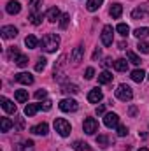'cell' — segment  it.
I'll return each instance as SVG.
<instances>
[{"mask_svg": "<svg viewBox=\"0 0 149 151\" xmlns=\"http://www.w3.org/2000/svg\"><path fill=\"white\" fill-rule=\"evenodd\" d=\"M40 44H42V49L46 53H54L60 47V35L58 34H47L42 37Z\"/></svg>", "mask_w": 149, "mask_h": 151, "instance_id": "1", "label": "cell"}, {"mask_svg": "<svg viewBox=\"0 0 149 151\" xmlns=\"http://www.w3.org/2000/svg\"><path fill=\"white\" fill-rule=\"evenodd\" d=\"M54 130H56L62 137H67V135H70L72 127H70V123H69L65 118H56V119H54Z\"/></svg>", "mask_w": 149, "mask_h": 151, "instance_id": "2", "label": "cell"}, {"mask_svg": "<svg viewBox=\"0 0 149 151\" xmlns=\"http://www.w3.org/2000/svg\"><path fill=\"white\" fill-rule=\"evenodd\" d=\"M116 97L121 100V102H130L133 99V91L128 84H119L117 90H116Z\"/></svg>", "mask_w": 149, "mask_h": 151, "instance_id": "3", "label": "cell"}, {"mask_svg": "<svg viewBox=\"0 0 149 151\" xmlns=\"http://www.w3.org/2000/svg\"><path fill=\"white\" fill-rule=\"evenodd\" d=\"M58 106H60V109H62L63 113H75V111L79 109V104L75 102L74 99H63Z\"/></svg>", "mask_w": 149, "mask_h": 151, "instance_id": "4", "label": "cell"}, {"mask_svg": "<svg viewBox=\"0 0 149 151\" xmlns=\"http://www.w3.org/2000/svg\"><path fill=\"white\" fill-rule=\"evenodd\" d=\"M82 130L88 134V135H93L95 132H98V121L95 118H86L84 123H82Z\"/></svg>", "mask_w": 149, "mask_h": 151, "instance_id": "5", "label": "cell"}, {"mask_svg": "<svg viewBox=\"0 0 149 151\" xmlns=\"http://www.w3.org/2000/svg\"><path fill=\"white\" fill-rule=\"evenodd\" d=\"M112 40H114V28L111 25H105L104 30H102V44L104 46H112Z\"/></svg>", "mask_w": 149, "mask_h": 151, "instance_id": "6", "label": "cell"}, {"mask_svg": "<svg viewBox=\"0 0 149 151\" xmlns=\"http://www.w3.org/2000/svg\"><path fill=\"white\" fill-rule=\"evenodd\" d=\"M146 16H149V4H142V5H139L132 11L133 19H144Z\"/></svg>", "mask_w": 149, "mask_h": 151, "instance_id": "7", "label": "cell"}, {"mask_svg": "<svg viewBox=\"0 0 149 151\" xmlns=\"http://www.w3.org/2000/svg\"><path fill=\"white\" fill-rule=\"evenodd\" d=\"M104 123H105L107 128H114V127L119 125V116L116 113H107L104 116Z\"/></svg>", "mask_w": 149, "mask_h": 151, "instance_id": "8", "label": "cell"}, {"mask_svg": "<svg viewBox=\"0 0 149 151\" xmlns=\"http://www.w3.org/2000/svg\"><path fill=\"white\" fill-rule=\"evenodd\" d=\"M102 99H104V93H102V90H98V88H93V90L88 93V102H91V104H98Z\"/></svg>", "mask_w": 149, "mask_h": 151, "instance_id": "9", "label": "cell"}, {"mask_svg": "<svg viewBox=\"0 0 149 151\" xmlns=\"http://www.w3.org/2000/svg\"><path fill=\"white\" fill-rule=\"evenodd\" d=\"M0 34H2V37H4V39H14L16 35H18V28H16V27L7 25V27H2Z\"/></svg>", "mask_w": 149, "mask_h": 151, "instance_id": "10", "label": "cell"}, {"mask_svg": "<svg viewBox=\"0 0 149 151\" xmlns=\"http://www.w3.org/2000/svg\"><path fill=\"white\" fill-rule=\"evenodd\" d=\"M14 79L18 83H21V84H32L34 83V76L28 74V72H19V74L14 76Z\"/></svg>", "mask_w": 149, "mask_h": 151, "instance_id": "11", "label": "cell"}, {"mask_svg": "<svg viewBox=\"0 0 149 151\" xmlns=\"http://www.w3.org/2000/svg\"><path fill=\"white\" fill-rule=\"evenodd\" d=\"M5 11H7L9 14H18V12L21 11V4H19L18 0H11V2H7V5H5Z\"/></svg>", "mask_w": 149, "mask_h": 151, "instance_id": "12", "label": "cell"}, {"mask_svg": "<svg viewBox=\"0 0 149 151\" xmlns=\"http://www.w3.org/2000/svg\"><path fill=\"white\" fill-rule=\"evenodd\" d=\"M30 132H32V134H35V135H46V134L49 132V127H47V123H40V125L32 127V128H30Z\"/></svg>", "mask_w": 149, "mask_h": 151, "instance_id": "13", "label": "cell"}, {"mask_svg": "<svg viewBox=\"0 0 149 151\" xmlns=\"http://www.w3.org/2000/svg\"><path fill=\"white\" fill-rule=\"evenodd\" d=\"M46 16H47V19H49L51 23H56V21L62 18V14H60V9H58V7H51V9L47 11V14H46Z\"/></svg>", "mask_w": 149, "mask_h": 151, "instance_id": "14", "label": "cell"}, {"mask_svg": "<svg viewBox=\"0 0 149 151\" xmlns=\"http://www.w3.org/2000/svg\"><path fill=\"white\" fill-rule=\"evenodd\" d=\"M0 102H2V107H4L5 113H16V104H14V102H11V100L5 99V97H2Z\"/></svg>", "mask_w": 149, "mask_h": 151, "instance_id": "15", "label": "cell"}, {"mask_svg": "<svg viewBox=\"0 0 149 151\" xmlns=\"http://www.w3.org/2000/svg\"><path fill=\"white\" fill-rule=\"evenodd\" d=\"M109 14H111L114 19H117V18L123 14V5H121V4H112L111 9H109Z\"/></svg>", "mask_w": 149, "mask_h": 151, "instance_id": "16", "label": "cell"}, {"mask_svg": "<svg viewBox=\"0 0 149 151\" xmlns=\"http://www.w3.org/2000/svg\"><path fill=\"white\" fill-rule=\"evenodd\" d=\"M70 56H72V62H75V63H77V62H81V60H82V56H84V47H82V46L74 47V51H72V55H70Z\"/></svg>", "mask_w": 149, "mask_h": 151, "instance_id": "17", "label": "cell"}, {"mask_svg": "<svg viewBox=\"0 0 149 151\" xmlns=\"http://www.w3.org/2000/svg\"><path fill=\"white\" fill-rule=\"evenodd\" d=\"M102 2H104V0H88V2H86V9H88L90 12H95V11L100 9Z\"/></svg>", "mask_w": 149, "mask_h": 151, "instance_id": "18", "label": "cell"}, {"mask_svg": "<svg viewBox=\"0 0 149 151\" xmlns=\"http://www.w3.org/2000/svg\"><path fill=\"white\" fill-rule=\"evenodd\" d=\"M114 69H116L117 72H125V70L128 69V62H126L125 58H119V60L114 62Z\"/></svg>", "mask_w": 149, "mask_h": 151, "instance_id": "19", "label": "cell"}, {"mask_svg": "<svg viewBox=\"0 0 149 151\" xmlns=\"http://www.w3.org/2000/svg\"><path fill=\"white\" fill-rule=\"evenodd\" d=\"M12 127H14V121H11L9 118H2L0 119V130L2 132H9Z\"/></svg>", "mask_w": 149, "mask_h": 151, "instance_id": "20", "label": "cell"}, {"mask_svg": "<svg viewBox=\"0 0 149 151\" xmlns=\"http://www.w3.org/2000/svg\"><path fill=\"white\" fill-rule=\"evenodd\" d=\"M72 148L75 151H91V146L88 142H84V141H75L74 144H72Z\"/></svg>", "mask_w": 149, "mask_h": 151, "instance_id": "21", "label": "cell"}, {"mask_svg": "<svg viewBox=\"0 0 149 151\" xmlns=\"http://www.w3.org/2000/svg\"><path fill=\"white\" fill-rule=\"evenodd\" d=\"M111 81H112V74L109 70H104V72L98 74V83H100V84H107V83H111Z\"/></svg>", "mask_w": 149, "mask_h": 151, "instance_id": "22", "label": "cell"}, {"mask_svg": "<svg viewBox=\"0 0 149 151\" xmlns=\"http://www.w3.org/2000/svg\"><path fill=\"white\" fill-rule=\"evenodd\" d=\"M130 77H132V81H135V83H140V81L146 77V72H144L142 69H135V70L132 72V76H130Z\"/></svg>", "mask_w": 149, "mask_h": 151, "instance_id": "23", "label": "cell"}, {"mask_svg": "<svg viewBox=\"0 0 149 151\" xmlns=\"http://www.w3.org/2000/svg\"><path fill=\"white\" fill-rule=\"evenodd\" d=\"M14 97H16V100L18 102H27L28 100V91L27 90H16V93H14Z\"/></svg>", "mask_w": 149, "mask_h": 151, "instance_id": "24", "label": "cell"}, {"mask_svg": "<svg viewBox=\"0 0 149 151\" xmlns=\"http://www.w3.org/2000/svg\"><path fill=\"white\" fill-rule=\"evenodd\" d=\"M133 35H135V37L140 40V39H144V37H148V35H149V28H148V27H142V28H135V30H133Z\"/></svg>", "mask_w": 149, "mask_h": 151, "instance_id": "25", "label": "cell"}, {"mask_svg": "<svg viewBox=\"0 0 149 151\" xmlns=\"http://www.w3.org/2000/svg\"><path fill=\"white\" fill-rule=\"evenodd\" d=\"M25 44H27L28 49H35V47L39 46V40H37L35 35H28V37L25 39Z\"/></svg>", "mask_w": 149, "mask_h": 151, "instance_id": "26", "label": "cell"}, {"mask_svg": "<svg viewBox=\"0 0 149 151\" xmlns=\"http://www.w3.org/2000/svg\"><path fill=\"white\" fill-rule=\"evenodd\" d=\"M62 91L67 93V95H75V93H79V88H77L75 84H63Z\"/></svg>", "mask_w": 149, "mask_h": 151, "instance_id": "27", "label": "cell"}, {"mask_svg": "<svg viewBox=\"0 0 149 151\" xmlns=\"http://www.w3.org/2000/svg\"><path fill=\"white\" fill-rule=\"evenodd\" d=\"M39 109H40V104H28V106L25 107V114H27V116H34Z\"/></svg>", "mask_w": 149, "mask_h": 151, "instance_id": "28", "label": "cell"}, {"mask_svg": "<svg viewBox=\"0 0 149 151\" xmlns=\"http://www.w3.org/2000/svg\"><path fill=\"white\" fill-rule=\"evenodd\" d=\"M116 30H117L119 35H123V37H126V35L130 34V27H128L126 23H119V25L116 27Z\"/></svg>", "mask_w": 149, "mask_h": 151, "instance_id": "29", "label": "cell"}, {"mask_svg": "<svg viewBox=\"0 0 149 151\" xmlns=\"http://www.w3.org/2000/svg\"><path fill=\"white\" fill-rule=\"evenodd\" d=\"M40 21H42V12H32V14H30V23H32V25L39 27Z\"/></svg>", "mask_w": 149, "mask_h": 151, "instance_id": "30", "label": "cell"}, {"mask_svg": "<svg viewBox=\"0 0 149 151\" xmlns=\"http://www.w3.org/2000/svg\"><path fill=\"white\" fill-rule=\"evenodd\" d=\"M46 65H47V60H46L44 56H40L37 60V63H35V70H37V72H42V70L46 69Z\"/></svg>", "mask_w": 149, "mask_h": 151, "instance_id": "31", "label": "cell"}, {"mask_svg": "<svg viewBox=\"0 0 149 151\" xmlns=\"http://www.w3.org/2000/svg\"><path fill=\"white\" fill-rule=\"evenodd\" d=\"M126 56H128V60H130L133 65H140V62H142V60H140V58H139L133 51H128V53H126Z\"/></svg>", "mask_w": 149, "mask_h": 151, "instance_id": "32", "label": "cell"}, {"mask_svg": "<svg viewBox=\"0 0 149 151\" xmlns=\"http://www.w3.org/2000/svg\"><path fill=\"white\" fill-rule=\"evenodd\" d=\"M97 144L102 146V148H107V146H109V137H107V135H98V137H97Z\"/></svg>", "mask_w": 149, "mask_h": 151, "instance_id": "33", "label": "cell"}, {"mask_svg": "<svg viewBox=\"0 0 149 151\" xmlns=\"http://www.w3.org/2000/svg\"><path fill=\"white\" fill-rule=\"evenodd\" d=\"M137 49H139L140 53H144V55H149V42L140 40V42H139V46H137Z\"/></svg>", "mask_w": 149, "mask_h": 151, "instance_id": "34", "label": "cell"}, {"mask_svg": "<svg viewBox=\"0 0 149 151\" xmlns=\"http://www.w3.org/2000/svg\"><path fill=\"white\" fill-rule=\"evenodd\" d=\"M60 19H62V21H60V28H62V30H65V28L69 27V21H70V14H63Z\"/></svg>", "mask_w": 149, "mask_h": 151, "instance_id": "35", "label": "cell"}, {"mask_svg": "<svg viewBox=\"0 0 149 151\" xmlns=\"http://www.w3.org/2000/svg\"><path fill=\"white\" fill-rule=\"evenodd\" d=\"M7 56H9L11 60H14V62H16V58L19 56V49H18V47H14V46H12V47H9V53H7Z\"/></svg>", "mask_w": 149, "mask_h": 151, "instance_id": "36", "label": "cell"}, {"mask_svg": "<svg viewBox=\"0 0 149 151\" xmlns=\"http://www.w3.org/2000/svg\"><path fill=\"white\" fill-rule=\"evenodd\" d=\"M16 65H18V67H27V65H28V58H27L25 55H19V56L16 58Z\"/></svg>", "mask_w": 149, "mask_h": 151, "instance_id": "37", "label": "cell"}, {"mask_svg": "<svg viewBox=\"0 0 149 151\" xmlns=\"http://www.w3.org/2000/svg\"><path fill=\"white\" fill-rule=\"evenodd\" d=\"M21 151H34V141H25L21 146H19Z\"/></svg>", "mask_w": 149, "mask_h": 151, "instance_id": "38", "label": "cell"}, {"mask_svg": "<svg viewBox=\"0 0 149 151\" xmlns=\"http://www.w3.org/2000/svg\"><path fill=\"white\" fill-rule=\"evenodd\" d=\"M39 7H40V0H30V11L32 12H39Z\"/></svg>", "mask_w": 149, "mask_h": 151, "instance_id": "39", "label": "cell"}, {"mask_svg": "<svg viewBox=\"0 0 149 151\" xmlns=\"http://www.w3.org/2000/svg\"><path fill=\"white\" fill-rule=\"evenodd\" d=\"M126 134H128V128H126L125 125H117V135H119V137H125Z\"/></svg>", "mask_w": 149, "mask_h": 151, "instance_id": "40", "label": "cell"}, {"mask_svg": "<svg viewBox=\"0 0 149 151\" xmlns=\"http://www.w3.org/2000/svg\"><path fill=\"white\" fill-rule=\"evenodd\" d=\"M47 97V90H37L35 91V99L37 100H42V99H46Z\"/></svg>", "mask_w": 149, "mask_h": 151, "instance_id": "41", "label": "cell"}, {"mask_svg": "<svg viewBox=\"0 0 149 151\" xmlns=\"http://www.w3.org/2000/svg\"><path fill=\"white\" fill-rule=\"evenodd\" d=\"M51 107H53V102H51V100H44V102L40 104V109H44V111H49Z\"/></svg>", "mask_w": 149, "mask_h": 151, "instance_id": "42", "label": "cell"}, {"mask_svg": "<svg viewBox=\"0 0 149 151\" xmlns=\"http://www.w3.org/2000/svg\"><path fill=\"white\" fill-rule=\"evenodd\" d=\"M84 77H86V79H93V77H95V69H93V67H88Z\"/></svg>", "mask_w": 149, "mask_h": 151, "instance_id": "43", "label": "cell"}, {"mask_svg": "<svg viewBox=\"0 0 149 151\" xmlns=\"http://www.w3.org/2000/svg\"><path fill=\"white\" fill-rule=\"evenodd\" d=\"M25 128V121L23 118H16V130H23Z\"/></svg>", "mask_w": 149, "mask_h": 151, "instance_id": "44", "label": "cell"}, {"mask_svg": "<svg viewBox=\"0 0 149 151\" xmlns=\"http://www.w3.org/2000/svg\"><path fill=\"white\" fill-rule=\"evenodd\" d=\"M105 113V106H98L97 107V114H104Z\"/></svg>", "mask_w": 149, "mask_h": 151, "instance_id": "45", "label": "cell"}, {"mask_svg": "<svg viewBox=\"0 0 149 151\" xmlns=\"http://www.w3.org/2000/svg\"><path fill=\"white\" fill-rule=\"evenodd\" d=\"M128 114H130V116H135V114H137V107H135V106H132V107H130V111H128Z\"/></svg>", "mask_w": 149, "mask_h": 151, "instance_id": "46", "label": "cell"}, {"mask_svg": "<svg viewBox=\"0 0 149 151\" xmlns=\"http://www.w3.org/2000/svg\"><path fill=\"white\" fill-rule=\"evenodd\" d=\"M100 53H102V51H100V47H97V49H95V53H93V60H97V58L100 56Z\"/></svg>", "mask_w": 149, "mask_h": 151, "instance_id": "47", "label": "cell"}, {"mask_svg": "<svg viewBox=\"0 0 149 151\" xmlns=\"http://www.w3.org/2000/svg\"><path fill=\"white\" fill-rule=\"evenodd\" d=\"M109 65H114V62H111V58H105L104 60V67H109Z\"/></svg>", "mask_w": 149, "mask_h": 151, "instance_id": "48", "label": "cell"}, {"mask_svg": "<svg viewBox=\"0 0 149 151\" xmlns=\"http://www.w3.org/2000/svg\"><path fill=\"white\" fill-rule=\"evenodd\" d=\"M139 151H149V150H148V148H140Z\"/></svg>", "mask_w": 149, "mask_h": 151, "instance_id": "49", "label": "cell"}, {"mask_svg": "<svg viewBox=\"0 0 149 151\" xmlns=\"http://www.w3.org/2000/svg\"><path fill=\"white\" fill-rule=\"evenodd\" d=\"M148 79H149V76H148Z\"/></svg>", "mask_w": 149, "mask_h": 151, "instance_id": "50", "label": "cell"}]
</instances>
